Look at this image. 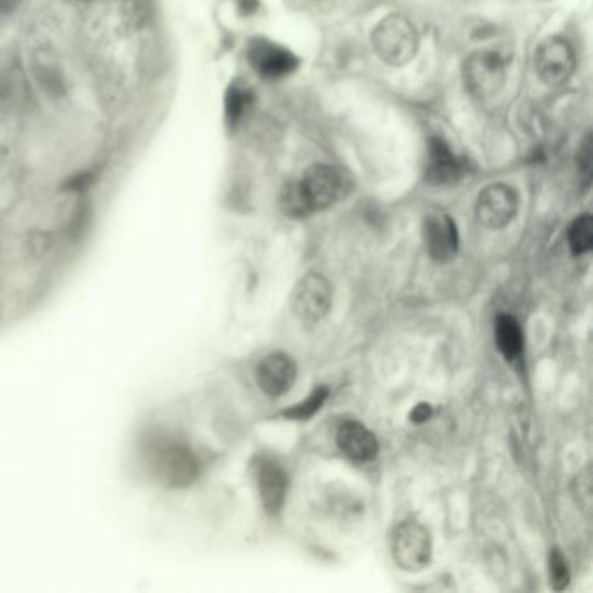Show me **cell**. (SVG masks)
Masks as SVG:
<instances>
[{
  "instance_id": "cell-1",
  "label": "cell",
  "mask_w": 593,
  "mask_h": 593,
  "mask_svg": "<svg viewBox=\"0 0 593 593\" xmlns=\"http://www.w3.org/2000/svg\"><path fill=\"white\" fill-rule=\"evenodd\" d=\"M350 192V178L340 167L317 164L303 174L300 181L287 185L280 197L284 213L293 218H305L333 207Z\"/></svg>"
},
{
  "instance_id": "cell-2",
  "label": "cell",
  "mask_w": 593,
  "mask_h": 593,
  "mask_svg": "<svg viewBox=\"0 0 593 593\" xmlns=\"http://www.w3.org/2000/svg\"><path fill=\"white\" fill-rule=\"evenodd\" d=\"M371 40L381 60L394 67H402L413 60L420 42L413 23L402 14H390L381 20Z\"/></svg>"
},
{
  "instance_id": "cell-3",
  "label": "cell",
  "mask_w": 593,
  "mask_h": 593,
  "mask_svg": "<svg viewBox=\"0 0 593 593\" xmlns=\"http://www.w3.org/2000/svg\"><path fill=\"white\" fill-rule=\"evenodd\" d=\"M463 77L470 96L475 100H491L505 84V61L494 51H477L465 63Z\"/></svg>"
},
{
  "instance_id": "cell-4",
  "label": "cell",
  "mask_w": 593,
  "mask_h": 593,
  "mask_svg": "<svg viewBox=\"0 0 593 593\" xmlns=\"http://www.w3.org/2000/svg\"><path fill=\"white\" fill-rule=\"evenodd\" d=\"M395 564L407 573H418L432 559V538L427 527L418 522H404L395 529L392 538Z\"/></svg>"
},
{
  "instance_id": "cell-5",
  "label": "cell",
  "mask_w": 593,
  "mask_h": 593,
  "mask_svg": "<svg viewBox=\"0 0 593 593\" xmlns=\"http://www.w3.org/2000/svg\"><path fill=\"white\" fill-rule=\"evenodd\" d=\"M331 284L320 274H307L294 287L291 296L294 314L300 317L303 324L314 326L326 317L331 308Z\"/></svg>"
},
{
  "instance_id": "cell-6",
  "label": "cell",
  "mask_w": 593,
  "mask_h": 593,
  "mask_svg": "<svg viewBox=\"0 0 593 593\" xmlns=\"http://www.w3.org/2000/svg\"><path fill=\"white\" fill-rule=\"evenodd\" d=\"M154 470L171 487H187L199 477V460L183 444L169 442L155 451Z\"/></svg>"
},
{
  "instance_id": "cell-7",
  "label": "cell",
  "mask_w": 593,
  "mask_h": 593,
  "mask_svg": "<svg viewBox=\"0 0 593 593\" xmlns=\"http://www.w3.org/2000/svg\"><path fill=\"white\" fill-rule=\"evenodd\" d=\"M574 51L567 40L554 39L541 42L536 51V70L548 86H562L574 70Z\"/></svg>"
},
{
  "instance_id": "cell-8",
  "label": "cell",
  "mask_w": 593,
  "mask_h": 593,
  "mask_svg": "<svg viewBox=\"0 0 593 593\" xmlns=\"http://www.w3.org/2000/svg\"><path fill=\"white\" fill-rule=\"evenodd\" d=\"M517 204L519 200L514 188L503 183H494L480 192L477 200V218L484 227L493 230L507 227L508 223L514 220Z\"/></svg>"
},
{
  "instance_id": "cell-9",
  "label": "cell",
  "mask_w": 593,
  "mask_h": 593,
  "mask_svg": "<svg viewBox=\"0 0 593 593\" xmlns=\"http://www.w3.org/2000/svg\"><path fill=\"white\" fill-rule=\"evenodd\" d=\"M254 477L263 508L267 514H279L286 503L289 477L279 461L270 456H260L254 465Z\"/></svg>"
},
{
  "instance_id": "cell-10",
  "label": "cell",
  "mask_w": 593,
  "mask_h": 593,
  "mask_svg": "<svg viewBox=\"0 0 593 593\" xmlns=\"http://www.w3.org/2000/svg\"><path fill=\"white\" fill-rule=\"evenodd\" d=\"M423 239L428 254L437 263H449L458 254V228L446 213L428 214L423 223Z\"/></svg>"
},
{
  "instance_id": "cell-11",
  "label": "cell",
  "mask_w": 593,
  "mask_h": 593,
  "mask_svg": "<svg viewBox=\"0 0 593 593\" xmlns=\"http://www.w3.org/2000/svg\"><path fill=\"white\" fill-rule=\"evenodd\" d=\"M247 58L251 67L267 79L286 77L298 68V58L291 51L265 39H256L249 44Z\"/></svg>"
},
{
  "instance_id": "cell-12",
  "label": "cell",
  "mask_w": 593,
  "mask_h": 593,
  "mask_svg": "<svg viewBox=\"0 0 593 593\" xmlns=\"http://www.w3.org/2000/svg\"><path fill=\"white\" fill-rule=\"evenodd\" d=\"M467 162L454 154L446 141L432 138L428 143L425 176L432 185H453L467 173Z\"/></svg>"
},
{
  "instance_id": "cell-13",
  "label": "cell",
  "mask_w": 593,
  "mask_h": 593,
  "mask_svg": "<svg viewBox=\"0 0 593 593\" xmlns=\"http://www.w3.org/2000/svg\"><path fill=\"white\" fill-rule=\"evenodd\" d=\"M296 364L294 360L286 354H270L261 360L260 366L256 369V378L258 385L265 394L270 397H279L291 390L294 380H296Z\"/></svg>"
},
{
  "instance_id": "cell-14",
  "label": "cell",
  "mask_w": 593,
  "mask_h": 593,
  "mask_svg": "<svg viewBox=\"0 0 593 593\" xmlns=\"http://www.w3.org/2000/svg\"><path fill=\"white\" fill-rule=\"evenodd\" d=\"M341 451L355 461L373 460L378 454V440L359 421H345L336 435Z\"/></svg>"
},
{
  "instance_id": "cell-15",
  "label": "cell",
  "mask_w": 593,
  "mask_h": 593,
  "mask_svg": "<svg viewBox=\"0 0 593 593\" xmlns=\"http://www.w3.org/2000/svg\"><path fill=\"white\" fill-rule=\"evenodd\" d=\"M496 345L507 360L519 359L524 350V336L519 322L512 315L501 314L496 320Z\"/></svg>"
},
{
  "instance_id": "cell-16",
  "label": "cell",
  "mask_w": 593,
  "mask_h": 593,
  "mask_svg": "<svg viewBox=\"0 0 593 593\" xmlns=\"http://www.w3.org/2000/svg\"><path fill=\"white\" fill-rule=\"evenodd\" d=\"M251 101H253V94L249 91L247 84L234 82L232 86L228 87L225 110H227V119L230 126H235L242 119V115L246 114Z\"/></svg>"
},
{
  "instance_id": "cell-17",
  "label": "cell",
  "mask_w": 593,
  "mask_h": 593,
  "mask_svg": "<svg viewBox=\"0 0 593 593\" xmlns=\"http://www.w3.org/2000/svg\"><path fill=\"white\" fill-rule=\"evenodd\" d=\"M569 247L576 256L587 254L593 246V221L590 214H583L569 228Z\"/></svg>"
},
{
  "instance_id": "cell-18",
  "label": "cell",
  "mask_w": 593,
  "mask_h": 593,
  "mask_svg": "<svg viewBox=\"0 0 593 593\" xmlns=\"http://www.w3.org/2000/svg\"><path fill=\"white\" fill-rule=\"evenodd\" d=\"M327 397H329V390L326 387L315 388L312 394L308 395L307 399L294 404L284 411V418L287 420L305 421L310 420L312 416L319 413L320 407L324 406Z\"/></svg>"
},
{
  "instance_id": "cell-19",
  "label": "cell",
  "mask_w": 593,
  "mask_h": 593,
  "mask_svg": "<svg viewBox=\"0 0 593 593\" xmlns=\"http://www.w3.org/2000/svg\"><path fill=\"white\" fill-rule=\"evenodd\" d=\"M548 571H550V585L554 590L560 592L569 585V567H567V560L560 550H552L550 560H548Z\"/></svg>"
},
{
  "instance_id": "cell-20",
  "label": "cell",
  "mask_w": 593,
  "mask_h": 593,
  "mask_svg": "<svg viewBox=\"0 0 593 593\" xmlns=\"http://www.w3.org/2000/svg\"><path fill=\"white\" fill-rule=\"evenodd\" d=\"M574 494L580 501L581 508L585 512H590V508H592V474L588 468L574 480Z\"/></svg>"
},
{
  "instance_id": "cell-21",
  "label": "cell",
  "mask_w": 593,
  "mask_h": 593,
  "mask_svg": "<svg viewBox=\"0 0 593 593\" xmlns=\"http://www.w3.org/2000/svg\"><path fill=\"white\" fill-rule=\"evenodd\" d=\"M430 416H432V407L428 406V404H418L411 411V420L414 423H425Z\"/></svg>"
},
{
  "instance_id": "cell-22",
  "label": "cell",
  "mask_w": 593,
  "mask_h": 593,
  "mask_svg": "<svg viewBox=\"0 0 593 593\" xmlns=\"http://www.w3.org/2000/svg\"><path fill=\"white\" fill-rule=\"evenodd\" d=\"M240 7L244 13H253L254 9L258 7V0H239Z\"/></svg>"
}]
</instances>
